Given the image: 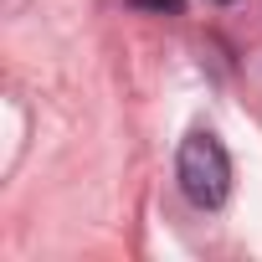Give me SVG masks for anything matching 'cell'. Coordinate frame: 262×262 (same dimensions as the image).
Listing matches in <instances>:
<instances>
[{
  "label": "cell",
  "mask_w": 262,
  "mask_h": 262,
  "mask_svg": "<svg viewBox=\"0 0 262 262\" xmlns=\"http://www.w3.org/2000/svg\"><path fill=\"white\" fill-rule=\"evenodd\" d=\"M175 175H180L185 201L201 206V211H216L231 195V160H226V149H221V139L211 134V128H195V134L180 144Z\"/></svg>",
  "instance_id": "6da1fadb"
},
{
  "label": "cell",
  "mask_w": 262,
  "mask_h": 262,
  "mask_svg": "<svg viewBox=\"0 0 262 262\" xmlns=\"http://www.w3.org/2000/svg\"><path fill=\"white\" fill-rule=\"evenodd\" d=\"M134 11H155V16H180V0H128Z\"/></svg>",
  "instance_id": "7a4b0ae2"
},
{
  "label": "cell",
  "mask_w": 262,
  "mask_h": 262,
  "mask_svg": "<svg viewBox=\"0 0 262 262\" xmlns=\"http://www.w3.org/2000/svg\"><path fill=\"white\" fill-rule=\"evenodd\" d=\"M221 6H231V0H221Z\"/></svg>",
  "instance_id": "3957f363"
}]
</instances>
